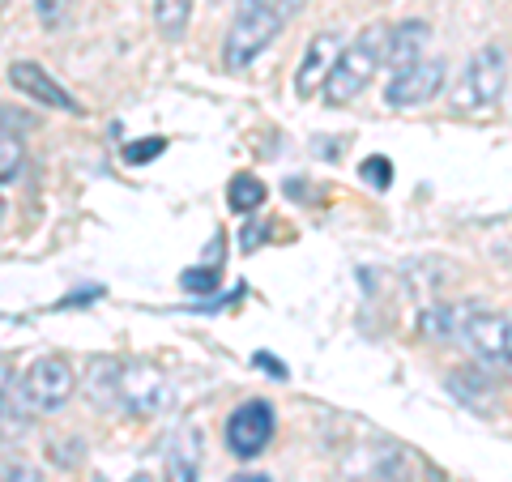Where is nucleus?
I'll use <instances>...</instances> for the list:
<instances>
[{
	"instance_id": "f257e3e1",
	"label": "nucleus",
	"mask_w": 512,
	"mask_h": 482,
	"mask_svg": "<svg viewBox=\"0 0 512 482\" xmlns=\"http://www.w3.org/2000/svg\"><path fill=\"white\" fill-rule=\"evenodd\" d=\"M380 39H384V26H372V30H363L355 43L338 47L325 82H320V99H325V107L359 103V94L372 86V77L380 69Z\"/></svg>"
},
{
	"instance_id": "f03ea898",
	"label": "nucleus",
	"mask_w": 512,
	"mask_h": 482,
	"mask_svg": "<svg viewBox=\"0 0 512 482\" xmlns=\"http://www.w3.org/2000/svg\"><path fill=\"white\" fill-rule=\"evenodd\" d=\"M282 26L286 22H282L278 9H269V5H239L227 39H222V64H227V69H248V64H256V56H265V47L278 39Z\"/></svg>"
},
{
	"instance_id": "7ed1b4c3",
	"label": "nucleus",
	"mask_w": 512,
	"mask_h": 482,
	"mask_svg": "<svg viewBox=\"0 0 512 482\" xmlns=\"http://www.w3.org/2000/svg\"><path fill=\"white\" fill-rule=\"evenodd\" d=\"M22 393H26V406L30 414H56L69 406V397L77 393V372H73V363L64 359V355H43L35 359L22 372Z\"/></svg>"
},
{
	"instance_id": "20e7f679",
	"label": "nucleus",
	"mask_w": 512,
	"mask_h": 482,
	"mask_svg": "<svg viewBox=\"0 0 512 482\" xmlns=\"http://www.w3.org/2000/svg\"><path fill=\"white\" fill-rule=\"evenodd\" d=\"M504 90H508V47L504 43L478 47L466 64V77H461L457 103L466 99V107H474V111H491L504 99Z\"/></svg>"
},
{
	"instance_id": "39448f33",
	"label": "nucleus",
	"mask_w": 512,
	"mask_h": 482,
	"mask_svg": "<svg viewBox=\"0 0 512 482\" xmlns=\"http://www.w3.org/2000/svg\"><path fill=\"white\" fill-rule=\"evenodd\" d=\"M461 342H466L478 359L495 372H508V355H512V325L504 312H487V308H461Z\"/></svg>"
},
{
	"instance_id": "423d86ee",
	"label": "nucleus",
	"mask_w": 512,
	"mask_h": 482,
	"mask_svg": "<svg viewBox=\"0 0 512 482\" xmlns=\"http://www.w3.org/2000/svg\"><path fill=\"white\" fill-rule=\"evenodd\" d=\"M111 389H116V401L137 414V419H150V414H158L171 401V384L167 376L158 372V367L150 363H116V380H111Z\"/></svg>"
},
{
	"instance_id": "0eeeda50",
	"label": "nucleus",
	"mask_w": 512,
	"mask_h": 482,
	"mask_svg": "<svg viewBox=\"0 0 512 482\" xmlns=\"http://www.w3.org/2000/svg\"><path fill=\"white\" fill-rule=\"evenodd\" d=\"M274 406L269 401H244V406H235L231 410V419H227V448L239 457V461H252V457H261L269 440H274Z\"/></svg>"
},
{
	"instance_id": "6e6552de",
	"label": "nucleus",
	"mask_w": 512,
	"mask_h": 482,
	"mask_svg": "<svg viewBox=\"0 0 512 482\" xmlns=\"http://www.w3.org/2000/svg\"><path fill=\"white\" fill-rule=\"evenodd\" d=\"M444 82H448V64L423 56V60H414L410 69L389 77V86H384V103L397 107V111L423 107V103H431L444 90Z\"/></svg>"
},
{
	"instance_id": "1a4fd4ad",
	"label": "nucleus",
	"mask_w": 512,
	"mask_h": 482,
	"mask_svg": "<svg viewBox=\"0 0 512 482\" xmlns=\"http://www.w3.org/2000/svg\"><path fill=\"white\" fill-rule=\"evenodd\" d=\"M9 82H13V90H18L22 99H30V103L64 111V116H82V103H77L73 94L64 90L56 77L47 73L43 64H35V60H13V64H9Z\"/></svg>"
},
{
	"instance_id": "9d476101",
	"label": "nucleus",
	"mask_w": 512,
	"mask_h": 482,
	"mask_svg": "<svg viewBox=\"0 0 512 482\" xmlns=\"http://www.w3.org/2000/svg\"><path fill=\"white\" fill-rule=\"evenodd\" d=\"M427 39H431V26H427V22H419V18L397 22L393 30H384V39H380V60L389 64L393 73H402V69H410L414 60L427 56Z\"/></svg>"
},
{
	"instance_id": "9b49d317",
	"label": "nucleus",
	"mask_w": 512,
	"mask_h": 482,
	"mask_svg": "<svg viewBox=\"0 0 512 482\" xmlns=\"http://www.w3.org/2000/svg\"><path fill=\"white\" fill-rule=\"evenodd\" d=\"M201 427L184 423L175 436L167 440V457H163V482H201Z\"/></svg>"
},
{
	"instance_id": "f8f14e48",
	"label": "nucleus",
	"mask_w": 512,
	"mask_h": 482,
	"mask_svg": "<svg viewBox=\"0 0 512 482\" xmlns=\"http://www.w3.org/2000/svg\"><path fill=\"white\" fill-rule=\"evenodd\" d=\"M333 56H338V35H329V30L308 43V52H303V60H299V73H295V94L299 99L320 94V82H325Z\"/></svg>"
},
{
	"instance_id": "ddd939ff",
	"label": "nucleus",
	"mask_w": 512,
	"mask_h": 482,
	"mask_svg": "<svg viewBox=\"0 0 512 482\" xmlns=\"http://www.w3.org/2000/svg\"><path fill=\"white\" fill-rule=\"evenodd\" d=\"M30 406H26V393H22V372L13 363H0V431L18 436V431L30 427Z\"/></svg>"
},
{
	"instance_id": "4468645a",
	"label": "nucleus",
	"mask_w": 512,
	"mask_h": 482,
	"mask_svg": "<svg viewBox=\"0 0 512 482\" xmlns=\"http://www.w3.org/2000/svg\"><path fill=\"white\" fill-rule=\"evenodd\" d=\"M154 26L163 30L167 39H184V30L192 26V9L197 0H154Z\"/></svg>"
},
{
	"instance_id": "2eb2a0df",
	"label": "nucleus",
	"mask_w": 512,
	"mask_h": 482,
	"mask_svg": "<svg viewBox=\"0 0 512 482\" xmlns=\"http://www.w3.org/2000/svg\"><path fill=\"white\" fill-rule=\"evenodd\" d=\"M227 205L235 214H256L265 205V184H261V175H252V171H239L235 180L227 184Z\"/></svg>"
},
{
	"instance_id": "dca6fc26",
	"label": "nucleus",
	"mask_w": 512,
	"mask_h": 482,
	"mask_svg": "<svg viewBox=\"0 0 512 482\" xmlns=\"http://www.w3.org/2000/svg\"><path fill=\"white\" fill-rule=\"evenodd\" d=\"M26 167V154H22V141L13 133H0V188L13 184Z\"/></svg>"
},
{
	"instance_id": "f3484780",
	"label": "nucleus",
	"mask_w": 512,
	"mask_h": 482,
	"mask_svg": "<svg viewBox=\"0 0 512 482\" xmlns=\"http://www.w3.org/2000/svg\"><path fill=\"white\" fill-rule=\"evenodd\" d=\"M457 325H461V312H453V308H427V312L419 316V329H423L427 337H453Z\"/></svg>"
},
{
	"instance_id": "a211bd4d",
	"label": "nucleus",
	"mask_w": 512,
	"mask_h": 482,
	"mask_svg": "<svg viewBox=\"0 0 512 482\" xmlns=\"http://www.w3.org/2000/svg\"><path fill=\"white\" fill-rule=\"evenodd\" d=\"M0 482H43V470L35 461L9 453V457H0Z\"/></svg>"
},
{
	"instance_id": "6ab92c4d",
	"label": "nucleus",
	"mask_w": 512,
	"mask_h": 482,
	"mask_svg": "<svg viewBox=\"0 0 512 482\" xmlns=\"http://www.w3.org/2000/svg\"><path fill=\"white\" fill-rule=\"evenodd\" d=\"M180 282H184V291H188V295H214L218 286H222V273L201 265V269H188Z\"/></svg>"
},
{
	"instance_id": "aec40b11",
	"label": "nucleus",
	"mask_w": 512,
	"mask_h": 482,
	"mask_svg": "<svg viewBox=\"0 0 512 482\" xmlns=\"http://www.w3.org/2000/svg\"><path fill=\"white\" fill-rule=\"evenodd\" d=\"M359 171H363V180L372 184V188H389V184H393V163H389V158H380V154L367 158Z\"/></svg>"
},
{
	"instance_id": "412c9836",
	"label": "nucleus",
	"mask_w": 512,
	"mask_h": 482,
	"mask_svg": "<svg viewBox=\"0 0 512 482\" xmlns=\"http://www.w3.org/2000/svg\"><path fill=\"white\" fill-rule=\"evenodd\" d=\"M163 150H167V141H163V137H150V141H137V146H128L124 158H128L133 167H141V163H150V158H158Z\"/></svg>"
},
{
	"instance_id": "4be33fe9",
	"label": "nucleus",
	"mask_w": 512,
	"mask_h": 482,
	"mask_svg": "<svg viewBox=\"0 0 512 482\" xmlns=\"http://www.w3.org/2000/svg\"><path fill=\"white\" fill-rule=\"evenodd\" d=\"M35 9H39L43 26H60L64 13H69V0H35Z\"/></svg>"
},
{
	"instance_id": "5701e85b",
	"label": "nucleus",
	"mask_w": 512,
	"mask_h": 482,
	"mask_svg": "<svg viewBox=\"0 0 512 482\" xmlns=\"http://www.w3.org/2000/svg\"><path fill=\"white\" fill-rule=\"evenodd\" d=\"M235 482H269V478H265V474H239Z\"/></svg>"
},
{
	"instance_id": "b1692460",
	"label": "nucleus",
	"mask_w": 512,
	"mask_h": 482,
	"mask_svg": "<svg viewBox=\"0 0 512 482\" xmlns=\"http://www.w3.org/2000/svg\"><path fill=\"white\" fill-rule=\"evenodd\" d=\"M239 5H269V9H278V0H239Z\"/></svg>"
},
{
	"instance_id": "393cba45",
	"label": "nucleus",
	"mask_w": 512,
	"mask_h": 482,
	"mask_svg": "<svg viewBox=\"0 0 512 482\" xmlns=\"http://www.w3.org/2000/svg\"><path fill=\"white\" fill-rule=\"evenodd\" d=\"M128 482H154L150 474H133V478H128Z\"/></svg>"
},
{
	"instance_id": "a878e982",
	"label": "nucleus",
	"mask_w": 512,
	"mask_h": 482,
	"mask_svg": "<svg viewBox=\"0 0 512 482\" xmlns=\"http://www.w3.org/2000/svg\"><path fill=\"white\" fill-rule=\"evenodd\" d=\"M0 218H5V197H0Z\"/></svg>"
}]
</instances>
